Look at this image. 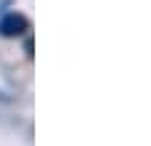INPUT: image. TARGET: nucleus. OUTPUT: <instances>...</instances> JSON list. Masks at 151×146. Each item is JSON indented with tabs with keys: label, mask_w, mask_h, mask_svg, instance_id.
Returning a JSON list of instances; mask_svg holds the SVG:
<instances>
[{
	"label": "nucleus",
	"mask_w": 151,
	"mask_h": 146,
	"mask_svg": "<svg viewBox=\"0 0 151 146\" xmlns=\"http://www.w3.org/2000/svg\"><path fill=\"white\" fill-rule=\"evenodd\" d=\"M24 27H27V22L22 19V16H16V14H8V16L0 19V33L3 35H19Z\"/></svg>",
	"instance_id": "f257e3e1"
}]
</instances>
